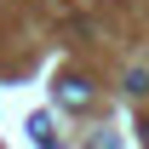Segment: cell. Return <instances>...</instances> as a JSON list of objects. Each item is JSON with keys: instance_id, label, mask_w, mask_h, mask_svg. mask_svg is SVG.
Instances as JSON below:
<instances>
[{"instance_id": "cell-1", "label": "cell", "mask_w": 149, "mask_h": 149, "mask_svg": "<svg viewBox=\"0 0 149 149\" xmlns=\"http://www.w3.org/2000/svg\"><path fill=\"white\" fill-rule=\"evenodd\" d=\"M57 103H63V109H86V103H92V86H86L80 74H63V80H57Z\"/></svg>"}, {"instance_id": "cell-2", "label": "cell", "mask_w": 149, "mask_h": 149, "mask_svg": "<svg viewBox=\"0 0 149 149\" xmlns=\"http://www.w3.org/2000/svg\"><path fill=\"white\" fill-rule=\"evenodd\" d=\"M29 132H35L40 149H52V120H46V115H35V120H29Z\"/></svg>"}, {"instance_id": "cell-3", "label": "cell", "mask_w": 149, "mask_h": 149, "mask_svg": "<svg viewBox=\"0 0 149 149\" xmlns=\"http://www.w3.org/2000/svg\"><path fill=\"white\" fill-rule=\"evenodd\" d=\"M143 149H149V120H143Z\"/></svg>"}]
</instances>
